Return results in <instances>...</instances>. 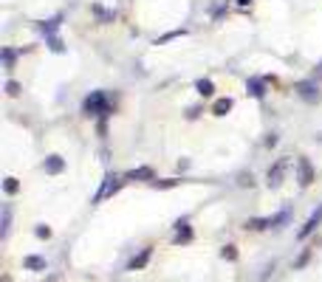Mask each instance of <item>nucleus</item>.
<instances>
[{"label":"nucleus","mask_w":322,"mask_h":282,"mask_svg":"<svg viewBox=\"0 0 322 282\" xmlns=\"http://www.w3.org/2000/svg\"><path fill=\"white\" fill-rule=\"evenodd\" d=\"M82 113H85V116H107V113H110V105H107L105 93L93 91L91 96L82 102Z\"/></svg>","instance_id":"f257e3e1"},{"label":"nucleus","mask_w":322,"mask_h":282,"mask_svg":"<svg viewBox=\"0 0 322 282\" xmlns=\"http://www.w3.org/2000/svg\"><path fill=\"white\" fill-rule=\"evenodd\" d=\"M23 265L29 268V271H45V260H43V257H26Z\"/></svg>","instance_id":"4468645a"},{"label":"nucleus","mask_w":322,"mask_h":282,"mask_svg":"<svg viewBox=\"0 0 322 282\" xmlns=\"http://www.w3.org/2000/svg\"><path fill=\"white\" fill-rule=\"evenodd\" d=\"M37 237H51V229L48 226H37Z\"/></svg>","instance_id":"b1692460"},{"label":"nucleus","mask_w":322,"mask_h":282,"mask_svg":"<svg viewBox=\"0 0 322 282\" xmlns=\"http://www.w3.org/2000/svg\"><path fill=\"white\" fill-rule=\"evenodd\" d=\"M221 257H223V260H235V257H237V251H235V246H223V251H221Z\"/></svg>","instance_id":"412c9836"},{"label":"nucleus","mask_w":322,"mask_h":282,"mask_svg":"<svg viewBox=\"0 0 322 282\" xmlns=\"http://www.w3.org/2000/svg\"><path fill=\"white\" fill-rule=\"evenodd\" d=\"M246 91H249V96L263 99L266 96V82H263V79H257V77H251L249 82H246Z\"/></svg>","instance_id":"0eeeda50"},{"label":"nucleus","mask_w":322,"mask_h":282,"mask_svg":"<svg viewBox=\"0 0 322 282\" xmlns=\"http://www.w3.org/2000/svg\"><path fill=\"white\" fill-rule=\"evenodd\" d=\"M3 189H6L9 195H15V192L20 189V183H17V178H6V183H3Z\"/></svg>","instance_id":"a211bd4d"},{"label":"nucleus","mask_w":322,"mask_h":282,"mask_svg":"<svg viewBox=\"0 0 322 282\" xmlns=\"http://www.w3.org/2000/svg\"><path fill=\"white\" fill-rule=\"evenodd\" d=\"M314 79H322V65H319V70L314 74Z\"/></svg>","instance_id":"bb28decb"},{"label":"nucleus","mask_w":322,"mask_h":282,"mask_svg":"<svg viewBox=\"0 0 322 282\" xmlns=\"http://www.w3.org/2000/svg\"><path fill=\"white\" fill-rule=\"evenodd\" d=\"M59 23H62V17H59V14H57L54 20H48V23H40V26H37V28H40V31H43L45 37H51V34H54V31H57V28H59Z\"/></svg>","instance_id":"ddd939ff"},{"label":"nucleus","mask_w":322,"mask_h":282,"mask_svg":"<svg viewBox=\"0 0 322 282\" xmlns=\"http://www.w3.org/2000/svg\"><path fill=\"white\" fill-rule=\"evenodd\" d=\"M6 93H9V96H17V93H20V85L9 79V82H6Z\"/></svg>","instance_id":"4be33fe9"},{"label":"nucleus","mask_w":322,"mask_h":282,"mask_svg":"<svg viewBox=\"0 0 322 282\" xmlns=\"http://www.w3.org/2000/svg\"><path fill=\"white\" fill-rule=\"evenodd\" d=\"M283 175H286V158H280V161L269 169V186H272V189H277L280 183H283Z\"/></svg>","instance_id":"20e7f679"},{"label":"nucleus","mask_w":322,"mask_h":282,"mask_svg":"<svg viewBox=\"0 0 322 282\" xmlns=\"http://www.w3.org/2000/svg\"><path fill=\"white\" fill-rule=\"evenodd\" d=\"M189 237H192L189 223H186V220H178V223H175V240H178V243H186Z\"/></svg>","instance_id":"9b49d317"},{"label":"nucleus","mask_w":322,"mask_h":282,"mask_svg":"<svg viewBox=\"0 0 322 282\" xmlns=\"http://www.w3.org/2000/svg\"><path fill=\"white\" fill-rule=\"evenodd\" d=\"M9 223H12V212H9V206L3 209V237L9 234Z\"/></svg>","instance_id":"aec40b11"},{"label":"nucleus","mask_w":322,"mask_h":282,"mask_svg":"<svg viewBox=\"0 0 322 282\" xmlns=\"http://www.w3.org/2000/svg\"><path fill=\"white\" fill-rule=\"evenodd\" d=\"M237 183H240V186H251V183H254V181H251V172H249V175L243 172V175L237 178Z\"/></svg>","instance_id":"5701e85b"},{"label":"nucleus","mask_w":322,"mask_h":282,"mask_svg":"<svg viewBox=\"0 0 322 282\" xmlns=\"http://www.w3.org/2000/svg\"><path fill=\"white\" fill-rule=\"evenodd\" d=\"M294 91H297V96H300L302 102H308V105H316V102H319V85H316V79L300 82Z\"/></svg>","instance_id":"f03ea898"},{"label":"nucleus","mask_w":322,"mask_h":282,"mask_svg":"<svg viewBox=\"0 0 322 282\" xmlns=\"http://www.w3.org/2000/svg\"><path fill=\"white\" fill-rule=\"evenodd\" d=\"M274 144H277V135L272 133V135H269V138H266V147H274Z\"/></svg>","instance_id":"393cba45"},{"label":"nucleus","mask_w":322,"mask_h":282,"mask_svg":"<svg viewBox=\"0 0 322 282\" xmlns=\"http://www.w3.org/2000/svg\"><path fill=\"white\" fill-rule=\"evenodd\" d=\"M195 91H198L201 96H212V91H215V85L209 82V79H198V82H195Z\"/></svg>","instance_id":"2eb2a0df"},{"label":"nucleus","mask_w":322,"mask_h":282,"mask_svg":"<svg viewBox=\"0 0 322 282\" xmlns=\"http://www.w3.org/2000/svg\"><path fill=\"white\" fill-rule=\"evenodd\" d=\"M48 48L54 51V54H62V40H59V37H54V34H51V37H48Z\"/></svg>","instance_id":"f3484780"},{"label":"nucleus","mask_w":322,"mask_h":282,"mask_svg":"<svg viewBox=\"0 0 322 282\" xmlns=\"http://www.w3.org/2000/svg\"><path fill=\"white\" fill-rule=\"evenodd\" d=\"M153 189H172V186H178V181L175 178H167V181H150Z\"/></svg>","instance_id":"dca6fc26"},{"label":"nucleus","mask_w":322,"mask_h":282,"mask_svg":"<svg viewBox=\"0 0 322 282\" xmlns=\"http://www.w3.org/2000/svg\"><path fill=\"white\" fill-rule=\"evenodd\" d=\"M3 59H6V70H12V65H15V51L3 48Z\"/></svg>","instance_id":"6ab92c4d"},{"label":"nucleus","mask_w":322,"mask_h":282,"mask_svg":"<svg viewBox=\"0 0 322 282\" xmlns=\"http://www.w3.org/2000/svg\"><path fill=\"white\" fill-rule=\"evenodd\" d=\"M43 167H45V172H48V175H59V172L65 169V161L59 158V155H48Z\"/></svg>","instance_id":"6e6552de"},{"label":"nucleus","mask_w":322,"mask_h":282,"mask_svg":"<svg viewBox=\"0 0 322 282\" xmlns=\"http://www.w3.org/2000/svg\"><path fill=\"white\" fill-rule=\"evenodd\" d=\"M251 0H237V6H249Z\"/></svg>","instance_id":"a878e982"},{"label":"nucleus","mask_w":322,"mask_h":282,"mask_svg":"<svg viewBox=\"0 0 322 282\" xmlns=\"http://www.w3.org/2000/svg\"><path fill=\"white\" fill-rule=\"evenodd\" d=\"M297 169H300V186H308V183L314 181V167H311L308 158H300V161H297Z\"/></svg>","instance_id":"39448f33"},{"label":"nucleus","mask_w":322,"mask_h":282,"mask_svg":"<svg viewBox=\"0 0 322 282\" xmlns=\"http://www.w3.org/2000/svg\"><path fill=\"white\" fill-rule=\"evenodd\" d=\"M127 181H153V169L150 167H139V169H133V172H127Z\"/></svg>","instance_id":"9d476101"},{"label":"nucleus","mask_w":322,"mask_h":282,"mask_svg":"<svg viewBox=\"0 0 322 282\" xmlns=\"http://www.w3.org/2000/svg\"><path fill=\"white\" fill-rule=\"evenodd\" d=\"M150 254H153V248H144L139 257H133V260H130V265H127V268H130V271H142V268L150 262Z\"/></svg>","instance_id":"1a4fd4ad"},{"label":"nucleus","mask_w":322,"mask_h":282,"mask_svg":"<svg viewBox=\"0 0 322 282\" xmlns=\"http://www.w3.org/2000/svg\"><path fill=\"white\" fill-rule=\"evenodd\" d=\"M232 107H235V102H232V99L226 96V99H218V102H215L212 113H215V116H226V113H229Z\"/></svg>","instance_id":"f8f14e48"},{"label":"nucleus","mask_w":322,"mask_h":282,"mask_svg":"<svg viewBox=\"0 0 322 282\" xmlns=\"http://www.w3.org/2000/svg\"><path fill=\"white\" fill-rule=\"evenodd\" d=\"M319 223H322V203H319V209H316L314 215H311V218L305 220V226H302V229H300V240H305L308 234L314 232V229H316V226H319Z\"/></svg>","instance_id":"423d86ee"},{"label":"nucleus","mask_w":322,"mask_h":282,"mask_svg":"<svg viewBox=\"0 0 322 282\" xmlns=\"http://www.w3.org/2000/svg\"><path fill=\"white\" fill-rule=\"evenodd\" d=\"M122 183H124L122 175H107L105 183H102V189L96 192V203H99V200H105V197H110V195H116V192L122 189Z\"/></svg>","instance_id":"7ed1b4c3"}]
</instances>
